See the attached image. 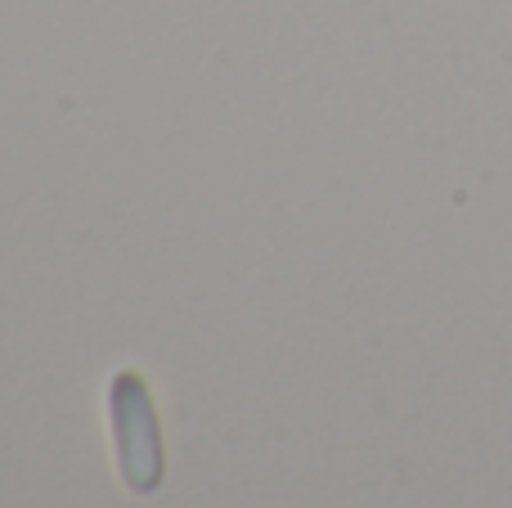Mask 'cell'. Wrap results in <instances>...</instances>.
<instances>
[{"mask_svg":"<svg viewBox=\"0 0 512 508\" xmlns=\"http://www.w3.org/2000/svg\"><path fill=\"white\" fill-rule=\"evenodd\" d=\"M108 419H113V450H117V473H122L126 491L153 495L167 477V450H162L158 410H153L149 383L131 369L113 378L108 387Z\"/></svg>","mask_w":512,"mask_h":508,"instance_id":"6da1fadb","label":"cell"}]
</instances>
